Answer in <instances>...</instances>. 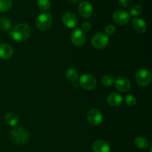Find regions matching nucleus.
<instances>
[{"label":"nucleus","mask_w":152,"mask_h":152,"mask_svg":"<svg viewBox=\"0 0 152 152\" xmlns=\"http://www.w3.org/2000/svg\"><path fill=\"white\" fill-rule=\"evenodd\" d=\"M10 35L15 41L22 42L29 38L31 35V28L25 23H19L11 30Z\"/></svg>","instance_id":"obj_1"},{"label":"nucleus","mask_w":152,"mask_h":152,"mask_svg":"<svg viewBox=\"0 0 152 152\" xmlns=\"http://www.w3.org/2000/svg\"><path fill=\"white\" fill-rule=\"evenodd\" d=\"M30 134L28 131L24 127H16L10 132V138L13 143L22 145L29 140Z\"/></svg>","instance_id":"obj_2"},{"label":"nucleus","mask_w":152,"mask_h":152,"mask_svg":"<svg viewBox=\"0 0 152 152\" xmlns=\"http://www.w3.org/2000/svg\"><path fill=\"white\" fill-rule=\"evenodd\" d=\"M53 24V16L48 12L42 13L37 16L36 25L40 31H46L51 27Z\"/></svg>","instance_id":"obj_3"},{"label":"nucleus","mask_w":152,"mask_h":152,"mask_svg":"<svg viewBox=\"0 0 152 152\" xmlns=\"http://www.w3.org/2000/svg\"><path fill=\"white\" fill-rule=\"evenodd\" d=\"M109 42V37L104 33H97L91 39V45L94 48L102 49Z\"/></svg>","instance_id":"obj_4"},{"label":"nucleus","mask_w":152,"mask_h":152,"mask_svg":"<svg viewBox=\"0 0 152 152\" xmlns=\"http://www.w3.org/2000/svg\"><path fill=\"white\" fill-rule=\"evenodd\" d=\"M135 79L138 85L141 86H147L151 82V73L148 69L138 70L135 75Z\"/></svg>","instance_id":"obj_5"},{"label":"nucleus","mask_w":152,"mask_h":152,"mask_svg":"<svg viewBox=\"0 0 152 152\" xmlns=\"http://www.w3.org/2000/svg\"><path fill=\"white\" fill-rule=\"evenodd\" d=\"M80 84L85 90H93L96 86V80L94 76L85 74L80 78Z\"/></svg>","instance_id":"obj_6"},{"label":"nucleus","mask_w":152,"mask_h":152,"mask_svg":"<svg viewBox=\"0 0 152 152\" xmlns=\"http://www.w3.org/2000/svg\"><path fill=\"white\" fill-rule=\"evenodd\" d=\"M71 40L73 44L77 47H81L86 43V36L84 31L80 28H77L71 34Z\"/></svg>","instance_id":"obj_7"},{"label":"nucleus","mask_w":152,"mask_h":152,"mask_svg":"<svg viewBox=\"0 0 152 152\" xmlns=\"http://www.w3.org/2000/svg\"><path fill=\"white\" fill-rule=\"evenodd\" d=\"M87 119L91 125L96 126H99L102 123L103 116L99 110L93 108L87 113Z\"/></svg>","instance_id":"obj_8"},{"label":"nucleus","mask_w":152,"mask_h":152,"mask_svg":"<svg viewBox=\"0 0 152 152\" xmlns=\"http://www.w3.org/2000/svg\"><path fill=\"white\" fill-rule=\"evenodd\" d=\"M113 20L118 25H126L130 22L131 16L126 10H118L113 14Z\"/></svg>","instance_id":"obj_9"},{"label":"nucleus","mask_w":152,"mask_h":152,"mask_svg":"<svg viewBox=\"0 0 152 152\" xmlns=\"http://www.w3.org/2000/svg\"><path fill=\"white\" fill-rule=\"evenodd\" d=\"M79 13L83 18H90L93 14V6L88 1H83L79 4Z\"/></svg>","instance_id":"obj_10"},{"label":"nucleus","mask_w":152,"mask_h":152,"mask_svg":"<svg viewBox=\"0 0 152 152\" xmlns=\"http://www.w3.org/2000/svg\"><path fill=\"white\" fill-rule=\"evenodd\" d=\"M117 90L120 92H127L131 88V83L126 77H119L114 80V83Z\"/></svg>","instance_id":"obj_11"},{"label":"nucleus","mask_w":152,"mask_h":152,"mask_svg":"<svg viewBox=\"0 0 152 152\" xmlns=\"http://www.w3.org/2000/svg\"><path fill=\"white\" fill-rule=\"evenodd\" d=\"M62 23L69 28H73L75 26H77V23H78V20H77V16L75 14H74L71 12H67L65 14L62 16Z\"/></svg>","instance_id":"obj_12"},{"label":"nucleus","mask_w":152,"mask_h":152,"mask_svg":"<svg viewBox=\"0 0 152 152\" xmlns=\"http://www.w3.org/2000/svg\"><path fill=\"white\" fill-rule=\"evenodd\" d=\"M132 25L134 31L140 34H144L145 32H146L147 29H148L146 22H145V20L140 17L134 18L132 19Z\"/></svg>","instance_id":"obj_13"},{"label":"nucleus","mask_w":152,"mask_h":152,"mask_svg":"<svg viewBox=\"0 0 152 152\" xmlns=\"http://www.w3.org/2000/svg\"><path fill=\"white\" fill-rule=\"evenodd\" d=\"M92 149L94 152H110L111 146L106 141L99 140L94 142L92 145Z\"/></svg>","instance_id":"obj_14"},{"label":"nucleus","mask_w":152,"mask_h":152,"mask_svg":"<svg viewBox=\"0 0 152 152\" xmlns=\"http://www.w3.org/2000/svg\"><path fill=\"white\" fill-rule=\"evenodd\" d=\"M107 102L111 106L117 107L120 106L123 102V97L121 94L118 93H111L107 97Z\"/></svg>","instance_id":"obj_15"},{"label":"nucleus","mask_w":152,"mask_h":152,"mask_svg":"<svg viewBox=\"0 0 152 152\" xmlns=\"http://www.w3.org/2000/svg\"><path fill=\"white\" fill-rule=\"evenodd\" d=\"M13 55V49L10 45H0V58L2 59H11Z\"/></svg>","instance_id":"obj_16"},{"label":"nucleus","mask_w":152,"mask_h":152,"mask_svg":"<svg viewBox=\"0 0 152 152\" xmlns=\"http://www.w3.org/2000/svg\"><path fill=\"white\" fill-rule=\"evenodd\" d=\"M4 121L8 126H16L19 124V119L16 114L13 112H9L4 117Z\"/></svg>","instance_id":"obj_17"},{"label":"nucleus","mask_w":152,"mask_h":152,"mask_svg":"<svg viewBox=\"0 0 152 152\" xmlns=\"http://www.w3.org/2000/svg\"><path fill=\"white\" fill-rule=\"evenodd\" d=\"M134 144L137 148L140 149H147L149 147V141L144 137H137L134 140Z\"/></svg>","instance_id":"obj_18"},{"label":"nucleus","mask_w":152,"mask_h":152,"mask_svg":"<svg viewBox=\"0 0 152 152\" xmlns=\"http://www.w3.org/2000/svg\"><path fill=\"white\" fill-rule=\"evenodd\" d=\"M65 77L70 81L75 82L78 80L79 74L74 68H70L68 69H67L66 72H65Z\"/></svg>","instance_id":"obj_19"},{"label":"nucleus","mask_w":152,"mask_h":152,"mask_svg":"<svg viewBox=\"0 0 152 152\" xmlns=\"http://www.w3.org/2000/svg\"><path fill=\"white\" fill-rule=\"evenodd\" d=\"M11 28V22L7 17L0 18V30L2 31H7Z\"/></svg>","instance_id":"obj_20"},{"label":"nucleus","mask_w":152,"mask_h":152,"mask_svg":"<svg viewBox=\"0 0 152 152\" xmlns=\"http://www.w3.org/2000/svg\"><path fill=\"white\" fill-rule=\"evenodd\" d=\"M11 0H0V12H6L12 7Z\"/></svg>","instance_id":"obj_21"},{"label":"nucleus","mask_w":152,"mask_h":152,"mask_svg":"<svg viewBox=\"0 0 152 152\" xmlns=\"http://www.w3.org/2000/svg\"><path fill=\"white\" fill-rule=\"evenodd\" d=\"M37 5L41 10H48L51 7V2L50 1V0H38Z\"/></svg>","instance_id":"obj_22"},{"label":"nucleus","mask_w":152,"mask_h":152,"mask_svg":"<svg viewBox=\"0 0 152 152\" xmlns=\"http://www.w3.org/2000/svg\"><path fill=\"white\" fill-rule=\"evenodd\" d=\"M114 83V79L111 75H105L102 78V84L106 87H110Z\"/></svg>","instance_id":"obj_23"},{"label":"nucleus","mask_w":152,"mask_h":152,"mask_svg":"<svg viewBox=\"0 0 152 152\" xmlns=\"http://www.w3.org/2000/svg\"><path fill=\"white\" fill-rule=\"evenodd\" d=\"M142 12V7L140 4H134V6H132V8L130 9V11H129V14L130 16H138V15L140 14Z\"/></svg>","instance_id":"obj_24"},{"label":"nucleus","mask_w":152,"mask_h":152,"mask_svg":"<svg viewBox=\"0 0 152 152\" xmlns=\"http://www.w3.org/2000/svg\"><path fill=\"white\" fill-rule=\"evenodd\" d=\"M125 101H126V103L129 105V106H134L137 104L136 97L132 94L126 95V98H125Z\"/></svg>","instance_id":"obj_25"},{"label":"nucleus","mask_w":152,"mask_h":152,"mask_svg":"<svg viewBox=\"0 0 152 152\" xmlns=\"http://www.w3.org/2000/svg\"><path fill=\"white\" fill-rule=\"evenodd\" d=\"M116 31V28L114 25L112 24H110V25H108L105 28V34H106L108 37L109 36H112L113 34L115 33Z\"/></svg>","instance_id":"obj_26"},{"label":"nucleus","mask_w":152,"mask_h":152,"mask_svg":"<svg viewBox=\"0 0 152 152\" xmlns=\"http://www.w3.org/2000/svg\"><path fill=\"white\" fill-rule=\"evenodd\" d=\"M91 29V24L89 22H84L82 25V30L83 31H89Z\"/></svg>","instance_id":"obj_27"},{"label":"nucleus","mask_w":152,"mask_h":152,"mask_svg":"<svg viewBox=\"0 0 152 152\" xmlns=\"http://www.w3.org/2000/svg\"><path fill=\"white\" fill-rule=\"evenodd\" d=\"M120 1V4H121L123 7H129L132 2V0H119Z\"/></svg>","instance_id":"obj_28"},{"label":"nucleus","mask_w":152,"mask_h":152,"mask_svg":"<svg viewBox=\"0 0 152 152\" xmlns=\"http://www.w3.org/2000/svg\"><path fill=\"white\" fill-rule=\"evenodd\" d=\"M71 1H72V2H78V1H81V0H70Z\"/></svg>","instance_id":"obj_29"}]
</instances>
